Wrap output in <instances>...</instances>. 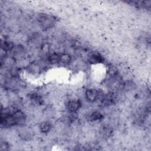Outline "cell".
Instances as JSON below:
<instances>
[{"label":"cell","instance_id":"cell-1","mask_svg":"<svg viewBox=\"0 0 151 151\" xmlns=\"http://www.w3.org/2000/svg\"><path fill=\"white\" fill-rule=\"evenodd\" d=\"M81 106V101L78 99H71L68 101L66 103V107L67 110L71 113L77 111Z\"/></svg>","mask_w":151,"mask_h":151},{"label":"cell","instance_id":"cell-2","mask_svg":"<svg viewBox=\"0 0 151 151\" xmlns=\"http://www.w3.org/2000/svg\"><path fill=\"white\" fill-rule=\"evenodd\" d=\"M85 95L88 101L90 102H94L98 99L100 96V93L95 88H90L86 91Z\"/></svg>","mask_w":151,"mask_h":151},{"label":"cell","instance_id":"cell-3","mask_svg":"<svg viewBox=\"0 0 151 151\" xmlns=\"http://www.w3.org/2000/svg\"><path fill=\"white\" fill-rule=\"evenodd\" d=\"M13 114L17 124H22L24 123L26 120V116L24 113L20 110H15L13 111Z\"/></svg>","mask_w":151,"mask_h":151},{"label":"cell","instance_id":"cell-4","mask_svg":"<svg viewBox=\"0 0 151 151\" xmlns=\"http://www.w3.org/2000/svg\"><path fill=\"white\" fill-rule=\"evenodd\" d=\"M103 57L97 52H93L89 57V62L91 64H100L104 61Z\"/></svg>","mask_w":151,"mask_h":151},{"label":"cell","instance_id":"cell-5","mask_svg":"<svg viewBox=\"0 0 151 151\" xmlns=\"http://www.w3.org/2000/svg\"><path fill=\"white\" fill-rule=\"evenodd\" d=\"M114 100V99L113 95L107 94L103 97L101 102H102V104L104 106H110L113 103Z\"/></svg>","mask_w":151,"mask_h":151},{"label":"cell","instance_id":"cell-6","mask_svg":"<svg viewBox=\"0 0 151 151\" xmlns=\"http://www.w3.org/2000/svg\"><path fill=\"white\" fill-rule=\"evenodd\" d=\"M52 128V125L51 123L48 122H42L40 126V130L42 133H46L49 132Z\"/></svg>","mask_w":151,"mask_h":151},{"label":"cell","instance_id":"cell-7","mask_svg":"<svg viewBox=\"0 0 151 151\" xmlns=\"http://www.w3.org/2000/svg\"><path fill=\"white\" fill-rule=\"evenodd\" d=\"M60 55L57 53H52L48 56V61L51 64H55L60 62Z\"/></svg>","mask_w":151,"mask_h":151},{"label":"cell","instance_id":"cell-8","mask_svg":"<svg viewBox=\"0 0 151 151\" xmlns=\"http://www.w3.org/2000/svg\"><path fill=\"white\" fill-rule=\"evenodd\" d=\"M71 57L69 54L67 53H63L61 55H60V62L61 63L67 65L71 62Z\"/></svg>","mask_w":151,"mask_h":151},{"label":"cell","instance_id":"cell-9","mask_svg":"<svg viewBox=\"0 0 151 151\" xmlns=\"http://www.w3.org/2000/svg\"><path fill=\"white\" fill-rule=\"evenodd\" d=\"M14 47V44L10 41H4L2 42V44H1L2 49L5 52L11 51Z\"/></svg>","mask_w":151,"mask_h":151},{"label":"cell","instance_id":"cell-10","mask_svg":"<svg viewBox=\"0 0 151 151\" xmlns=\"http://www.w3.org/2000/svg\"><path fill=\"white\" fill-rule=\"evenodd\" d=\"M100 133L103 137H109L112 134V130L109 126H103L101 129Z\"/></svg>","mask_w":151,"mask_h":151},{"label":"cell","instance_id":"cell-11","mask_svg":"<svg viewBox=\"0 0 151 151\" xmlns=\"http://www.w3.org/2000/svg\"><path fill=\"white\" fill-rule=\"evenodd\" d=\"M89 117L91 121H97L102 119L103 116L100 112L98 111H94L91 113Z\"/></svg>","mask_w":151,"mask_h":151},{"label":"cell","instance_id":"cell-12","mask_svg":"<svg viewBox=\"0 0 151 151\" xmlns=\"http://www.w3.org/2000/svg\"><path fill=\"white\" fill-rule=\"evenodd\" d=\"M29 97L31 100L34 101V102H35L37 103L41 104L42 103V99L40 95H38V94H37L36 93H32L29 94Z\"/></svg>","mask_w":151,"mask_h":151}]
</instances>
